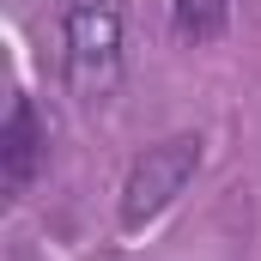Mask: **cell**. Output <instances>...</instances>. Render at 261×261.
I'll use <instances>...</instances> for the list:
<instances>
[{
    "label": "cell",
    "mask_w": 261,
    "mask_h": 261,
    "mask_svg": "<svg viewBox=\"0 0 261 261\" xmlns=\"http://www.w3.org/2000/svg\"><path fill=\"white\" fill-rule=\"evenodd\" d=\"M55 31H61V79L73 91V103H85V110L110 103L122 91V73H128L122 0H61Z\"/></svg>",
    "instance_id": "obj_1"
},
{
    "label": "cell",
    "mask_w": 261,
    "mask_h": 261,
    "mask_svg": "<svg viewBox=\"0 0 261 261\" xmlns=\"http://www.w3.org/2000/svg\"><path fill=\"white\" fill-rule=\"evenodd\" d=\"M195 170H200V134H170V140L146 146L128 164V182H122V231H146L195 182Z\"/></svg>",
    "instance_id": "obj_2"
},
{
    "label": "cell",
    "mask_w": 261,
    "mask_h": 261,
    "mask_svg": "<svg viewBox=\"0 0 261 261\" xmlns=\"http://www.w3.org/2000/svg\"><path fill=\"white\" fill-rule=\"evenodd\" d=\"M43 152H49V140H43V122H37V103L12 97V110L0 122V189H6V200H18L37 182Z\"/></svg>",
    "instance_id": "obj_3"
},
{
    "label": "cell",
    "mask_w": 261,
    "mask_h": 261,
    "mask_svg": "<svg viewBox=\"0 0 261 261\" xmlns=\"http://www.w3.org/2000/svg\"><path fill=\"white\" fill-rule=\"evenodd\" d=\"M225 18H231V0H170V31L200 49V43H219L225 37Z\"/></svg>",
    "instance_id": "obj_4"
}]
</instances>
